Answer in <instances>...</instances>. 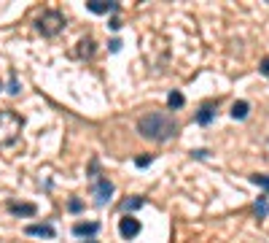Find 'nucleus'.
Masks as SVG:
<instances>
[{"mask_svg":"<svg viewBox=\"0 0 269 243\" xmlns=\"http://www.w3.org/2000/svg\"><path fill=\"white\" fill-rule=\"evenodd\" d=\"M137 130H140L143 138H151V141H170L178 133V122L170 114H165V111H151V114L140 116Z\"/></svg>","mask_w":269,"mask_h":243,"instance_id":"1","label":"nucleus"},{"mask_svg":"<svg viewBox=\"0 0 269 243\" xmlns=\"http://www.w3.org/2000/svg\"><path fill=\"white\" fill-rule=\"evenodd\" d=\"M24 122L22 116L14 114V111H0V146H11V143L19 138Z\"/></svg>","mask_w":269,"mask_h":243,"instance_id":"2","label":"nucleus"},{"mask_svg":"<svg viewBox=\"0 0 269 243\" xmlns=\"http://www.w3.org/2000/svg\"><path fill=\"white\" fill-rule=\"evenodd\" d=\"M35 27H38V32H43L46 38H54V35H60L62 27H65V16L60 11H43V14L35 19Z\"/></svg>","mask_w":269,"mask_h":243,"instance_id":"3","label":"nucleus"},{"mask_svg":"<svg viewBox=\"0 0 269 243\" xmlns=\"http://www.w3.org/2000/svg\"><path fill=\"white\" fill-rule=\"evenodd\" d=\"M110 195H113V184L108 179H100L94 184V203L97 206H105V203L110 200Z\"/></svg>","mask_w":269,"mask_h":243,"instance_id":"4","label":"nucleus"},{"mask_svg":"<svg viewBox=\"0 0 269 243\" xmlns=\"http://www.w3.org/2000/svg\"><path fill=\"white\" fill-rule=\"evenodd\" d=\"M87 8L91 14H110V11H119V3H113V0H89Z\"/></svg>","mask_w":269,"mask_h":243,"instance_id":"5","label":"nucleus"},{"mask_svg":"<svg viewBox=\"0 0 269 243\" xmlns=\"http://www.w3.org/2000/svg\"><path fill=\"white\" fill-rule=\"evenodd\" d=\"M119 233H121V238H135V235L140 233V222L132 219V216H124L119 222Z\"/></svg>","mask_w":269,"mask_h":243,"instance_id":"6","label":"nucleus"},{"mask_svg":"<svg viewBox=\"0 0 269 243\" xmlns=\"http://www.w3.org/2000/svg\"><path fill=\"white\" fill-rule=\"evenodd\" d=\"M100 233V225L97 222H78V225H73V235H78V238H87V235H97Z\"/></svg>","mask_w":269,"mask_h":243,"instance_id":"7","label":"nucleus"},{"mask_svg":"<svg viewBox=\"0 0 269 243\" xmlns=\"http://www.w3.org/2000/svg\"><path fill=\"white\" fill-rule=\"evenodd\" d=\"M24 233L35 235V238H54V227H51V225H30Z\"/></svg>","mask_w":269,"mask_h":243,"instance_id":"8","label":"nucleus"},{"mask_svg":"<svg viewBox=\"0 0 269 243\" xmlns=\"http://www.w3.org/2000/svg\"><path fill=\"white\" fill-rule=\"evenodd\" d=\"M8 211L16 214V216H32L35 214V206H32V203H11Z\"/></svg>","mask_w":269,"mask_h":243,"instance_id":"9","label":"nucleus"},{"mask_svg":"<svg viewBox=\"0 0 269 243\" xmlns=\"http://www.w3.org/2000/svg\"><path fill=\"white\" fill-rule=\"evenodd\" d=\"M91 54H94V41H91V38H87V41L78 43L76 57H91Z\"/></svg>","mask_w":269,"mask_h":243,"instance_id":"10","label":"nucleus"},{"mask_svg":"<svg viewBox=\"0 0 269 243\" xmlns=\"http://www.w3.org/2000/svg\"><path fill=\"white\" fill-rule=\"evenodd\" d=\"M248 111H251V106H248L245 100H237V103L232 106V116H234V119H245Z\"/></svg>","mask_w":269,"mask_h":243,"instance_id":"11","label":"nucleus"},{"mask_svg":"<svg viewBox=\"0 0 269 243\" xmlns=\"http://www.w3.org/2000/svg\"><path fill=\"white\" fill-rule=\"evenodd\" d=\"M196 122H199V124H210V122H213V106H210V103L199 108V114H196Z\"/></svg>","mask_w":269,"mask_h":243,"instance_id":"12","label":"nucleus"},{"mask_svg":"<svg viewBox=\"0 0 269 243\" xmlns=\"http://www.w3.org/2000/svg\"><path fill=\"white\" fill-rule=\"evenodd\" d=\"M251 181L256 184V187H261V189L269 192V173H256V176H251Z\"/></svg>","mask_w":269,"mask_h":243,"instance_id":"13","label":"nucleus"},{"mask_svg":"<svg viewBox=\"0 0 269 243\" xmlns=\"http://www.w3.org/2000/svg\"><path fill=\"white\" fill-rule=\"evenodd\" d=\"M183 103H186V100H183L180 92H170V97H167V106H170V108H180Z\"/></svg>","mask_w":269,"mask_h":243,"instance_id":"14","label":"nucleus"},{"mask_svg":"<svg viewBox=\"0 0 269 243\" xmlns=\"http://www.w3.org/2000/svg\"><path fill=\"white\" fill-rule=\"evenodd\" d=\"M124 211H137V208H143V200L140 198H132V200H127V203H124Z\"/></svg>","mask_w":269,"mask_h":243,"instance_id":"15","label":"nucleus"},{"mask_svg":"<svg viewBox=\"0 0 269 243\" xmlns=\"http://www.w3.org/2000/svg\"><path fill=\"white\" fill-rule=\"evenodd\" d=\"M267 211H269V208H267V198H259V203H256V214H259V219H264Z\"/></svg>","mask_w":269,"mask_h":243,"instance_id":"16","label":"nucleus"},{"mask_svg":"<svg viewBox=\"0 0 269 243\" xmlns=\"http://www.w3.org/2000/svg\"><path fill=\"white\" fill-rule=\"evenodd\" d=\"M137 168H148L151 165V162H154V157H151V154H143V157H137Z\"/></svg>","mask_w":269,"mask_h":243,"instance_id":"17","label":"nucleus"},{"mask_svg":"<svg viewBox=\"0 0 269 243\" xmlns=\"http://www.w3.org/2000/svg\"><path fill=\"white\" fill-rule=\"evenodd\" d=\"M8 92H11V95H16V92H19V81H16V76H11V84H8Z\"/></svg>","mask_w":269,"mask_h":243,"instance_id":"18","label":"nucleus"},{"mask_svg":"<svg viewBox=\"0 0 269 243\" xmlns=\"http://www.w3.org/2000/svg\"><path fill=\"white\" fill-rule=\"evenodd\" d=\"M81 208H84V203H81V200H70V211H73V214H78Z\"/></svg>","mask_w":269,"mask_h":243,"instance_id":"19","label":"nucleus"},{"mask_svg":"<svg viewBox=\"0 0 269 243\" xmlns=\"http://www.w3.org/2000/svg\"><path fill=\"white\" fill-rule=\"evenodd\" d=\"M259 68H261V73H264V76H269V57H264V60H261Z\"/></svg>","mask_w":269,"mask_h":243,"instance_id":"20","label":"nucleus"},{"mask_svg":"<svg viewBox=\"0 0 269 243\" xmlns=\"http://www.w3.org/2000/svg\"><path fill=\"white\" fill-rule=\"evenodd\" d=\"M108 46H110V51H119L121 49V41H110Z\"/></svg>","mask_w":269,"mask_h":243,"instance_id":"21","label":"nucleus"},{"mask_svg":"<svg viewBox=\"0 0 269 243\" xmlns=\"http://www.w3.org/2000/svg\"><path fill=\"white\" fill-rule=\"evenodd\" d=\"M89 243H97V241H89Z\"/></svg>","mask_w":269,"mask_h":243,"instance_id":"22","label":"nucleus"}]
</instances>
